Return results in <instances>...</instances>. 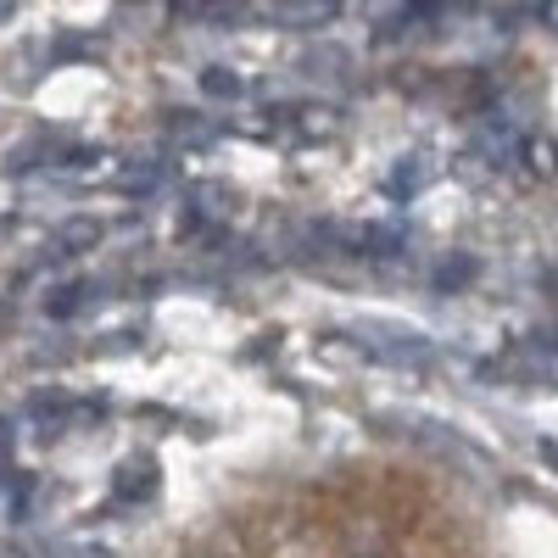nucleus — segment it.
<instances>
[{
	"mask_svg": "<svg viewBox=\"0 0 558 558\" xmlns=\"http://www.w3.org/2000/svg\"><path fill=\"white\" fill-rule=\"evenodd\" d=\"M202 84H207V96H241V78L235 73H202Z\"/></svg>",
	"mask_w": 558,
	"mask_h": 558,
	"instance_id": "3",
	"label": "nucleus"
},
{
	"mask_svg": "<svg viewBox=\"0 0 558 558\" xmlns=\"http://www.w3.org/2000/svg\"><path fill=\"white\" fill-rule=\"evenodd\" d=\"M368 330H380V336H363L375 357H386V363H430V341L418 330H408V324H368Z\"/></svg>",
	"mask_w": 558,
	"mask_h": 558,
	"instance_id": "1",
	"label": "nucleus"
},
{
	"mask_svg": "<svg viewBox=\"0 0 558 558\" xmlns=\"http://www.w3.org/2000/svg\"><path fill=\"white\" fill-rule=\"evenodd\" d=\"M157 179H162V168H129L118 184H123V191H151Z\"/></svg>",
	"mask_w": 558,
	"mask_h": 558,
	"instance_id": "4",
	"label": "nucleus"
},
{
	"mask_svg": "<svg viewBox=\"0 0 558 558\" xmlns=\"http://www.w3.org/2000/svg\"><path fill=\"white\" fill-rule=\"evenodd\" d=\"M525 363H531L536 380H553V386H558V341H547V336L525 341Z\"/></svg>",
	"mask_w": 558,
	"mask_h": 558,
	"instance_id": "2",
	"label": "nucleus"
},
{
	"mask_svg": "<svg viewBox=\"0 0 558 558\" xmlns=\"http://www.w3.org/2000/svg\"><path fill=\"white\" fill-rule=\"evenodd\" d=\"M7 17H12V7H0V23H7Z\"/></svg>",
	"mask_w": 558,
	"mask_h": 558,
	"instance_id": "5",
	"label": "nucleus"
}]
</instances>
